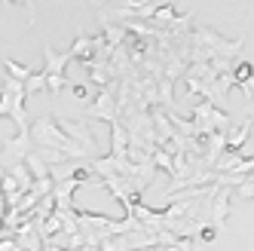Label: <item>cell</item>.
I'll return each instance as SVG.
<instances>
[{
    "label": "cell",
    "mask_w": 254,
    "mask_h": 251,
    "mask_svg": "<svg viewBox=\"0 0 254 251\" xmlns=\"http://www.w3.org/2000/svg\"><path fill=\"white\" fill-rule=\"evenodd\" d=\"M193 40H196V49H193V59H196V62H217V59L230 62L236 52L245 46L242 37L227 40V37H221V34H214V31H208V28H202Z\"/></svg>",
    "instance_id": "cell-1"
},
{
    "label": "cell",
    "mask_w": 254,
    "mask_h": 251,
    "mask_svg": "<svg viewBox=\"0 0 254 251\" xmlns=\"http://www.w3.org/2000/svg\"><path fill=\"white\" fill-rule=\"evenodd\" d=\"M242 92H245L248 98H254V74H251V77H248V80L242 83Z\"/></svg>",
    "instance_id": "cell-3"
},
{
    "label": "cell",
    "mask_w": 254,
    "mask_h": 251,
    "mask_svg": "<svg viewBox=\"0 0 254 251\" xmlns=\"http://www.w3.org/2000/svg\"><path fill=\"white\" fill-rule=\"evenodd\" d=\"M251 74H254V64H251V62H239V64L230 67V80H233V86H242Z\"/></svg>",
    "instance_id": "cell-2"
}]
</instances>
